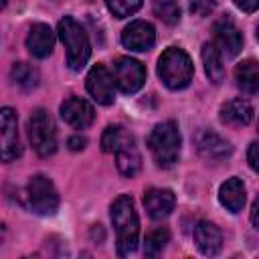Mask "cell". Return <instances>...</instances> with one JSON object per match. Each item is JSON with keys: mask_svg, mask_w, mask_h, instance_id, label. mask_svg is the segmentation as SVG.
<instances>
[{"mask_svg": "<svg viewBox=\"0 0 259 259\" xmlns=\"http://www.w3.org/2000/svg\"><path fill=\"white\" fill-rule=\"evenodd\" d=\"M111 223L115 227V239H117V253L121 257L130 255L138 247V235H140V221L134 206V200L127 194H121L111 204Z\"/></svg>", "mask_w": 259, "mask_h": 259, "instance_id": "1", "label": "cell"}, {"mask_svg": "<svg viewBox=\"0 0 259 259\" xmlns=\"http://www.w3.org/2000/svg\"><path fill=\"white\" fill-rule=\"evenodd\" d=\"M158 75L162 79V83L170 89H184L194 75V67L190 57L178 49V47H170L162 53V57L158 59Z\"/></svg>", "mask_w": 259, "mask_h": 259, "instance_id": "2", "label": "cell"}, {"mask_svg": "<svg viewBox=\"0 0 259 259\" xmlns=\"http://www.w3.org/2000/svg\"><path fill=\"white\" fill-rule=\"evenodd\" d=\"M59 36L67 49V65L73 71H81L91 55L89 38L83 26L73 16H65L59 20Z\"/></svg>", "mask_w": 259, "mask_h": 259, "instance_id": "3", "label": "cell"}, {"mask_svg": "<svg viewBox=\"0 0 259 259\" xmlns=\"http://www.w3.org/2000/svg\"><path fill=\"white\" fill-rule=\"evenodd\" d=\"M180 132H178V125L176 121L168 119V121H162L158 123L152 134H150V150H152V156L156 160L158 166L162 168H170L178 162V154H180Z\"/></svg>", "mask_w": 259, "mask_h": 259, "instance_id": "4", "label": "cell"}, {"mask_svg": "<svg viewBox=\"0 0 259 259\" xmlns=\"http://www.w3.org/2000/svg\"><path fill=\"white\" fill-rule=\"evenodd\" d=\"M28 138H30V144L36 150L38 156L47 158V156L55 154V150H57V132H55L53 117L49 115L47 109L38 107L28 117Z\"/></svg>", "mask_w": 259, "mask_h": 259, "instance_id": "5", "label": "cell"}, {"mask_svg": "<svg viewBox=\"0 0 259 259\" xmlns=\"http://www.w3.org/2000/svg\"><path fill=\"white\" fill-rule=\"evenodd\" d=\"M24 196H26V206L36 214H53L59 206L57 188L42 174H36L28 180Z\"/></svg>", "mask_w": 259, "mask_h": 259, "instance_id": "6", "label": "cell"}, {"mask_svg": "<svg viewBox=\"0 0 259 259\" xmlns=\"http://www.w3.org/2000/svg\"><path fill=\"white\" fill-rule=\"evenodd\" d=\"M113 79L123 93H136L146 81V69L132 57H117L113 63Z\"/></svg>", "mask_w": 259, "mask_h": 259, "instance_id": "7", "label": "cell"}, {"mask_svg": "<svg viewBox=\"0 0 259 259\" xmlns=\"http://www.w3.org/2000/svg\"><path fill=\"white\" fill-rule=\"evenodd\" d=\"M87 91L101 105L113 103V99H115V79L107 71L105 65H95L89 71V75H87Z\"/></svg>", "mask_w": 259, "mask_h": 259, "instance_id": "8", "label": "cell"}, {"mask_svg": "<svg viewBox=\"0 0 259 259\" xmlns=\"http://www.w3.org/2000/svg\"><path fill=\"white\" fill-rule=\"evenodd\" d=\"M121 42L130 51H138V53L150 51L154 47V42H156V30L146 20H134L123 28Z\"/></svg>", "mask_w": 259, "mask_h": 259, "instance_id": "9", "label": "cell"}, {"mask_svg": "<svg viewBox=\"0 0 259 259\" xmlns=\"http://www.w3.org/2000/svg\"><path fill=\"white\" fill-rule=\"evenodd\" d=\"M0 123H2V160L12 162L20 156V140H18V121L16 113L10 107H2L0 111Z\"/></svg>", "mask_w": 259, "mask_h": 259, "instance_id": "10", "label": "cell"}, {"mask_svg": "<svg viewBox=\"0 0 259 259\" xmlns=\"http://www.w3.org/2000/svg\"><path fill=\"white\" fill-rule=\"evenodd\" d=\"M214 45L219 47V51L227 57H235L241 47H243V34L241 30L235 26V22L227 16L219 18L214 22Z\"/></svg>", "mask_w": 259, "mask_h": 259, "instance_id": "11", "label": "cell"}, {"mask_svg": "<svg viewBox=\"0 0 259 259\" xmlns=\"http://www.w3.org/2000/svg\"><path fill=\"white\" fill-rule=\"evenodd\" d=\"M61 117L71 127L83 130V127H87V125L93 123L95 111H93V107H91L89 101H85L81 97H69V99H65L61 103Z\"/></svg>", "mask_w": 259, "mask_h": 259, "instance_id": "12", "label": "cell"}, {"mask_svg": "<svg viewBox=\"0 0 259 259\" xmlns=\"http://www.w3.org/2000/svg\"><path fill=\"white\" fill-rule=\"evenodd\" d=\"M196 148L200 156H204L210 162H221L231 154V144L210 130H200L196 134Z\"/></svg>", "mask_w": 259, "mask_h": 259, "instance_id": "13", "label": "cell"}, {"mask_svg": "<svg viewBox=\"0 0 259 259\" xmlns=\"http://www.w3.org/2000/svg\"><path fill=\"white\" fill-rule=\"evenodd\" d=\"M53 47H55V32L51 30V26L45 22L32 24L28 30V36H26L28 53L36 59H45L53 53Z\"/></svg>", "mask_w": 259, "mask_h": 259, "instance_id": "14", "label": "cell"}, {"mask_svg": "<svg viewBox=\"0 0 259 259\" xmlns=\"http://www.w3.org/2000/svg\"><path fill=\"white\" fill-rule=\"evenodd\" d=\"M174 192L168 188H150L144 194V206L148 210V214L156 221L166 219L172 210H174Z\"/></svg>", "mask_w": 259, "mask_h": 259, "instance_id": "15", "label": "cell"}, {"mask_svg": "<svg viewBox=\"0 0 259 259\" xmlns=\"http://www.w3.org/2000/svg\"><path fill=\"white\" fill-rule=\"evenodd\" d=\"M194 243L204 255H217L223 247V233L210 221H200L194 227Z\"/></svg>", "mask_w": 259, "mask_h": 259, "instance_id": "16", "label": "cell"}, {"mask_svg": "<svg viewBox=\"0 0 259 259\" xmlns=\"http://www.w3.org/2000/svg\"><path fill=\"white\" fill-rule=\"evenodd\" d=\"M253 119V105L247 99H231L221 107V121L233 127L247 125Z\"/></svg>", "mask_w": 259, "mask_h": 259, "instance_id": "17", "label": "cell"}, {"mask_svg": "<svg viewBox=\"0 0 259 259\" xmlns=\"http://www.w3.org/2000/svg\"><path fill=\"white\" fill-rule=\"evenodd\" d=\"M235 81L243 93L247 95L259 93V61L255 59L241 61L235 69Z\"/></svg>", "mask_w": 259, "mask_h": 259, "instance_id": "18", "label": "cell"}, {"mask_svg": "<svg viewBox=\"0 0 259 259\" xmlns=\"http://www.w3.org/2000/svg\"><path fill=\"white\" fill-rule=\"evenodd\" d=\"M115 164H117V170L121 176L125 178H134L140 168H142V156L134 144V140L125 142L117 152H115Z\"/></svg>", "mask_w": 259, "mask_h": 259, "instance_id": "19", "label": "cell"}, {"mask_svg": "<svg viewBox=\"0 0 259 259\" xmlns=\"http://www.w3.org/2000/svg\"><path fill=\"white\" fill-rule=\"evenodd\" d=\"M219 200L227 210L239 212L245 204V186H243V182L239 178H229L227 182H223L221 188H219Z\"/></svg>", "mask_w": 259, "mask_h": 259, "instance_id": "20", "label": "cell"}, {"mask_svg": "<svg viewBox=\"0 0 259 259\" xmlns=\"http://www.w3.org/2000/svg\"><path fill=\"white\" fill-rule=\"evenodd\" d=\"M202 63L206 77L212 83H221L225 79V65H223V53L214 42H204L202 45Z\"/></svg>", "mask_w": 259, "mask_h": 259, "instance_id": "21", "label": "cell"}, {"mask_svg": "<svg viewBox=\"0 0 259 259\" xmlns=\"http://www.w3.org/2000/svg\"><path fill=\"white\" fill-rule=\"evenodd\" d=\"M10 79L24 91H30L38 85V71L28 63H14L10 69Z\"/></svg>", "mask_w": 259, "mask_h": 259, "instance_id": "22", "label": "cell"}, {"mask_svg": "<svg viewBox=\"0 0 259 259\" xmlns=\"http://www.w3.org/2000/svg\"><path fill=\"white\" fill-rule=\"evenodd\" d=\"M130 140H134V138H132V134L125 127H121V125H107L103 136H101V148L107 154H115Z\"/></svg>", "mask_w": 259, "mask_h": 259, "instance_id": "23", "label": "cell"}, {"mask_svg": "<svg viewBox=\"0 0 259 259\" xmlns=\"http://www.w3.org/2000/svg\"><path fill=\"white\" fill-rule=\"evenodd\" d=\"M154 14L162 22L174 26L180 20V6L176 0H154Z\"/></svg>", "mask_w": 259, "mask_h": 259, "instance_id": "24", "label": "cell"}, {"mask_svg": "<svg viewBox=\"0 0 259 259\" xmlns=\"http://www.w3.org/2000/svg\"><path fill=\"white\" fill-rule=\"evenodd\" d=\"M170 241V233L166 229H156L152 233L146 235V241H144V253L148 257H156L158 253H162V249L166 247V243Z\"/></svg>", "mask_w": 259, "mask_h": 259, "instance_id": "25", "label": "cell"}, {"mask_svg": "<svg viewBox=\"0 0 259 259\" xmlns=\"http://www.w3.org/2000/svg\"><path fill=\"white\" fill-rule=\"evenodd\" d=\"M105 4L115 18H125L142 6V0H105Z\"/></svg>", "mask_w": 259, "mask_h": 259, "instance_id": "26", "label": "cell"}, {"mask_svg": "<svg viewBox=\"0 0 259 259\" xmlns=\"http://www.w3.org/2000/svg\"><path fill=\"white\" fill-rule=\"evenodd\" d=\"M217 2L214 0H188V8L194 16H208L212 10H214Z\"/></svg>", "mask_w": 259, "mask_h": 259, "instance_id": "27", "label": "cell"}, {"mask_svg": "<svg viewBox=\"0 0 259 259\" xmlns=\"http://www.w3.org/2000/svg\"><path fill=\"white\" fill-rule=\"evenodd\" d=\"M247 160H249V166L259 172V142H253L249 146V152H247Z\"/></svg>", "mask_w": 259, "mask_h": 259, "instance_id": "28", "label": "cell"}, {"mask_svg": "<svg viewBox=\"0 0 259 259\" xmlns=\"http://www.w3.org/2000/svg\"><path fill=\"white\" fill-rule=\"evenodd\" d=\"M235 4L243 12H255L259 8V0H235Z\"/></svg>", "mask_w": 259, "mask_h": 259, "instance_id": "29", "label": "cell"}, {"mask_svg": "<svg viewBox=\"0 0 259 259\" xmlns=\"http://www.w3.org/2000/svg\"><path fill=\"white\" fill-rule=\"evenodd\" d=\"M69 148H71V150H83V148H85V138H81V136L69 138Z\"/></svg>", "mask_w": 259, "mask_h": 259, "instance_id": "30", "label": "cell"}, {"mask_svg": "<svg viewBox=\"0 0 259 259\" xmlns=\"http://www.w3.org/2000/svg\"><path fill=\"white\" fill-rule=\"evenodd\" d=\"M251 223L255 225V229H259V196L255 198L253 208H251Z\"/></svg>", "mask_w": 259, "mask_h": 259, "instance_id": "31", "label": "cell"}, {"mask_svg": "<svg viewBox=\"0 0 259 259\" xmlns=\"http://www.w3.org/2000/svg\"><path fill=\"white\" fill-rule=\"evenodd\" d=\"M8 4V0H2V6H6Z\"/></svg>", "mask_w": 259, "mask_h": 259, "instance_id": "32", "label": "cell"}, {"mask_svg": "<svg viewBox=\"0 0 259 259\" xmlns=\"http://www.w3.org/2000/svg\"><path fill=\"white\" fill-rule=\"evenodd\" d=\"M257 38H259V24H257Z\"/></svg>", "mask_w": 259, "mask_h": 259, "instance_id": "33", "label": "cell"}]
</instances>
